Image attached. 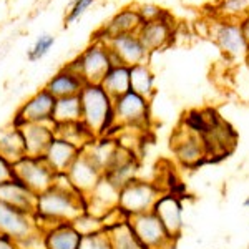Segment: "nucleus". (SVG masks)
<instances>
[{
  "label": "nucleus",
  "instance_id": "nucleus-1",
  "mask_svg": "<svg viewBox=\"0 0 249 249\" xmlns=\"http://www.w3.org/2000/svg\"><path fill=\"white\" fill-rule=\"evenodd\" d=\"M85 213V196L78 191H63L52 186L37 196L35 219L42 231L57 223H71Z\"/></svg>",
  "mask_w": 249,
  "mask_h": 249
},
{
  "label": "nucleus",
  "instance_id": "nucleus-2",
  "mask_svg": "<svg viewBox=\"0 0 249 249\" xmlns=\"http://www.w3.org/2000/svg\"><path fill=\"white\" fill-rule=\"evenodd\" d=\"M82 103V123L87 126L91 136L105 138L115 130L113 100L107 95L100 85H85L80 91Z\"/></svg>",
  "mask_w": 249,
  "mask_h": 249
},
{
  "label": "nucleus",
  "instance_id": "nucleus-3",
  "mask_svg": "<svg viewBox=\"0 0 249 249\" xmlns=\"http://www.w3.org/2000/svg\"><path fill=\"white\" fill-rule=\"evenodd\" d=\"M83 78L87 85H100L102 78L111 68L110 50L102 40H93L75 60L68 63Z\"/></svg>",
  "mask_w": 249,
  "mask_h": 249
},
{
  "label": "nucleus",
  "instance_id": "nucleus-4",
  "mask_svg": "<svg viewBox=\"0 0 249 249\" xmlns=\"http://www.w3.org/2000/svg\"><path fill=\"white\" fill-rule=\"evenodd\" d=\"M163 191L158 184L142 181V179H131L128 184L120 190L118 210L124 216H135L142 213L153 211V206L160 199Z\"/></svg>",
  "mask_w": 249,
  "mask_h": 249
},
{
  "label": "nucleus",
  "instance_id": "nucleus-5",
  "mask_svg": "<svg viewBox=\"0 0 249 249\" xmlns=\"http://www.w3.org/2000/svg\"><path fill=\"white\" fill-rule=\"evenodd\" d=\"M206 111L208 120H210V128L201 138L204 146H206L208 161H218V160L226 158L228 155L232 153V150L236 148V142H238V135H236L234 128L228 122H224L216 110L206 108Z\"/></svg>",
  "mask_w": 249,
  "mask_h": 249
},
{
  "label": "nucleus",
  "instance_id": "nucleus-6",
  "mask_svg": "<svg viewBox=\"0 0 249 249\" xmlns=\"http://www.w3.org/2000/svg\"><path fill=\"white\" fill-rule=\"evenodd\" d=\"M113 113L115 130L116 128L146 130L150 126V100L130 90L128 93L113 100Z\"/></svg>",
  "mask_w": 249,
  "mask_h": 249
},
{
  "label": "nucleus",
  "instance_id": "nucleus-7",
  "mask_svg": "<svg viewBox=\"0 0 249 249\" xmlns=\"http://www.w3.org/2000/svg\"><path fill=\"white\" fill-rule=\"evenodd\" d=\"M126 221L144 249H175L176 239H173L170 232L164 230L163 223L153 211L128 216Z\"/></svg>",
  "mask_w": 249,
  "mask_h": 249
},
{
  "label": "nucleus",
  "instance_id": "nucleus-8",
  "mask_svg": "<svg viewBox=\"0 0 249 249\" xmlns=\"http://www.w3.org/2000/svg\"><path fill=\"white\" fill-rule=\"evenodd\" d=\"M55 173L43 158H34V156H23L20 161L14 164V178L23 183L27 188L35 193L42 195L53 184Z\"/></svg>",
  "mask_w": 249,
  "mask_h": 249
},
{
  "label": "nucleus",
  "instance_id": "nucleus-9",
  "mask_svg": "<svg viewBox=\"0 0 249 249\" xmlns=\"http://www.w3.org/2000/svg\"><path fill=\"white\" fill-rule=\"evenodd\" d=\"M37 231L42 230L38 228L35 214L0 203V234L7 236L14 243H18Z\"/></svg>",
  "mask_w": 249,
  "mask_h": 249
},
{
  "label": "nucleus",
  "instance_id": "nucleus-10",
  "mask_svg": "<svg viewBox=\"0 0 249 249\" xmlns=\"http://www.w3.org/2000/svg\"><path fill=\"white\" fill-rule=\"evenodd\" d=\"M171 148L178 163L183 164L184 168H198L208 161L203 138L188 131L186 128L176 131L175 138L171 140Z\"/></svg>",
  "mask_w": 249,
  "mask_h": 249
},
{
  "label": "nucleus",
  "instance_id": "nucleus-11",
  "mask_svg": "<svg viewBox=\"0 0 249 249\" xmlns=\"http://www.w3.org/2000/svg\"><path fill=\"white\" fill-rule=\"evenodd\" d=\"M53 107L55 98L45 88H42L20 105L14 120H12V124L18 126L22 123H53L52 122Z\"/></svg>",
  "mask_w": 249,
  "mask_h": 249
},
{
  "label": "nucleus",
  "instance_id": "nucleus-12",
  "mask_svg": "<svg viewBox=\"0 0 249 249\" xmlns=\"http://www.w3.org/2000/svg\"><path fill=\"white\" fill-rule=\"evenodd\" d=\"M213 38L219 45L221 50L231 58H244L249 55V43L244 38L241 25L232 20H223L210 27Z\"/></svg>",
  "mask_w": 249,
  "mask_h": 249
},
{
  "label": "nucleus",
  "instance_id": "nucleus-13",
  "mask_svg": "<svg viewBox=\"0 0 249 249\" xmlns=\"http://www.w3.org/2000/svg\"><path fill=\"white\" fill-rule=\"evenodd\" d=\"M107 47L124 67H133L148 62V52L136 34H123L107 40Z\"/></svg>",
  "mask_w": 249,
  "mask_h": 249
},
{
  "label": "nucleus",
  "instance_id": "nucleus-14",
  "mask_svg": "<svg viewBox=\"0 0 249 249\" xmlns=\"http://www.w3.org/2000/svg\"><path fill=\"white\" fill-rule=\"evenodd\" d=\"M153 213L163 223L164 230L170 232L173 239L178 241L183 234L184 219H183V204L181 199L171 193H163L153 206Z\"/></svg>",
  "mask_w": 249,
  "mask_h": 249
},
{
  "label": "nucleus",
  "instance_id": "nucleus-15",
  "mask_svg": "<svg viewBox=\"0 0 249 249\" xmlns=\"http://www.w3.org/2000/svg\"><path fill=\"white\" fill-rule=\"evenodd\" d=\"M18 130L25 144V155L34 158H42L55 138V123H22Z\"/></svg>",
  "mask_w": 249,
  "mask_h": 249
},
{
  "label": "nucleus",
  "instance_id": "nucleus-16",
  "mask_svg": "<svg viewBox=\"0 0 249 249\" xmlns=\"http://www.w3.org/2000/svg\"><path fill=\"white\" fill-rule=\"evenodd\" d=\"M67 175L75 190L82 193L83 196H87L98 184L100 179L103 178V171L83 151H80L77 160L68 168Z\"/></svg>",
  "mask_w": 249,
  "mask_h": 249
},
{
  "label": "nucleus",
  "instance_id": "nucleus-17",
  "mask_svg": "<svg viewBox=\"0 0 249 249\" xmlns=\"http://www.w3.org/2000/svg\"><path fill=\"white\" fill-rule=\"evenodd\" d=\"M170 15L153 20V22H144L138 30V38L142 40L143 47L146 48L148 53L156 52L160 48L166 47L173 37V27L170 23Z\"/></svg>",
  "mask_w": 249,
  "mask_h": 249
},
{
  "label": "nucleus",
  "instance_id": "nucleus-18",
  "mask_svg": "<svg viewBox=\"0 0 249 249\" xmlns=\"http://www.w3.org/2000/svg\"><path fill=\"white\" fill-rule=\"evenodd\" d=\"M85 85L87 83L83 82V78L67 63L65 67L60 68L53 77H50V80L45 83L43 88L57 100V98H63V96L80 95V91L83 90Z\"/></svg>",
  "mask_w": 249,
  "mask_h": 249
},
{
  "label": "nucleus",
  "instance_id": "nucleus-19",
  "mask_svg": "<svg viewBox=\"0 0 249 249\" xmlns=\"http://www.w3.org/2000/svg\"><path fill=\"white\" fill-rule=\"evenodd\" d=\"M143 25V20L140 17L138 9H123L118 14H115L113 17L108 20V23L103 27L102 30L96 35H102V37H96L95 40H107L116 37V35H123V34H138L140 27Z\"/></svg>",
  "mask_w": 249,
  "mask_h": 249
},
{
  "label": "nucleus",
  "instance_id": "nucleus-20",
  "mask_svg": "<svg viewBox=\"0 0 249 249\" xmlns=\"http://www.w3.org/2000/svg\"><path fill=\"white\" fill-rule=\"evenodd\" d=\"M0 203H5L9 206L17 208V210L35 214L37 195L32 193L23 183L14 178L5 183H0Z\"/></svg>",
  "mask_w": 249,
  "mask_h": 249
},
{
  "label": "nucleus",
  "instance_id": "nucleus-21",
  "mask_svg": "<svg viewBox=\"0 0 249 249\" xmlns=\"http://www.w3.org/2000/svg\"><path fill=\"white\" fill-rule=\"evenodd\" d=\"M80 148L71 144L67 140H62L58 136H55L52 140V143L48 144L45 155L42 156L47 161L48 166L53 170V173H67L68 168L71 166V163L77 160L80 155Z\"/></svg>",
  "mask_w": 249,
  "mask_h": 249
},
{
  "label": "nucleus",
  "instance_id": "nucleus-22",
  "mask_svg": "<svg viewBox=\"0 0 249 249\" xmlns=\"http://www.w3.org/2000/svg\"><path fill=\"white\" fill-rule=\"evenodd\" d=\"M82 236L71 223H57L43 231L45 249H78Z\"/></svg>",
  "mask_w": 249,
  "mask_h": 249
},
{
  "label": "nucleus",
  "instance_id": "nucleus-23",
  "mask_svg": "<svg viewBox=\"0 0 249 249\" xmlns=\"http://www.w3.org/2000/svg\"><path fill=\"white\" fill-rule=\"evenodd\" d=\"M0 156L12 164H15L23 156H27L22 133L15 124H10V126L0 130Z\"/></svg>",
  "mask_w": 249,
  "mask_h": 249
},
{
  "label": "nucleus",
  "instance_id": "nucleus-24",
  "mask_svg": "<svg viewBox=\"0 0 249 249\" xmlns=\"http://www.w3.org/2000/svg\"><path fill=\"white\" fill-rule=\"evenodd\" d=\"M100 87L107 91V95L111 100L128 93L130 91V67H124V65L111 67L107 71L105 77L102 78Z\"/></svg>",
  "mask_w": 249,
  "mask_h": 249
},
{
  "label": "nucleus",
  "instance_id": "nucleus-25",
  "mask_svg": "<svg viewBox=\"0 0 249 249\" xmlns=\"http://www.w3.org/2000/svg\"><path fill=\"white\" fill-rule=\"evenodd\" d=\"M130 90L151 102L153 95L156 93L155 73L151 71L148 63H140V65L130 67Z\"/></svg>",
  "mask_w": 249,
  "mask_h": 249
},
{
  "label": "nucleus",
  "instance_id": "nucleus-26",
  "mask_svg": "<svg viewBox=\"0 0 249 249\" xmlns=\"http://www.w3.org/2000/svg\"><path fill=\"white\" fill-rule=\"evenodd\" d=\"M52 122L55 123V126H57V124L82 122V103H80V95L63 96V98L55 100Z\"/></svg>",
  "mask_w": 249,
  "mask_h": 249
},
{
  "label": "nucleus",
  "instance_id": "nucleus-27",
  "mask_svg": "<svg viewBox=\"0 0 249 249\" xmlns=\"http://www.w3.org/2000/svg\"><path fill=\"white\" fill-rule=\"evenodd\" d=\"M107 232L111 243V249H144L126 219L111 224L110 228H107Z\"/></svg>",
  "mask_w": 249,
  "mask_h": 249
},
{
  "label": "nucleus",
  "instance_id": "nucleus-28",
  "mask_svg": "<svg viewBox=\"0 0 249 249\" xmlns=\"http://www.w3.org/2000/svg\"><path fill=\"white\" fill-rule=\"evenodd\" d=\"M55 136H58V138H62V140H67V142H70L71 144L78 146L80 150H83L88 143H91L95 140L82 122L57 124V126H55Z\"/></svg>",
  "mask_w": 249,
  "mask_h": 249
},
{
  "label": "nucleus",
  "instance_id": "nucleus-29",
  "mask_svg": "<svg viewBox=\"0 0 249 249\" xmlns=\"http://www.w3.org/2000/svg\"><path fill=\"white\" fill-rule=\"evenodd\" d=\"M71 224H73L75 230L80 232V236L95 234V232H100V231L107 230L103 219L96 218V216L90 214V213H87V211L82 213L78 218H75L73 221H71Z\"/></svg>",
  "mask_w": 249,
  "mask_h": 249
},
{
  "label": "nucleus",
  "instance_id": "nucleus-30",
  "mask_svg": "<svg viewBox=\"0 0 249 249\" xmlns=\"http://www.w3.org/2000/svg\"><path fill=\"white\" fill-rule=\"evenodd\" d=\"M249 0H223L219 7V14L226 20H243L248 14Z\"/></svg>",
  "mask_w": 249,
  "mask_h": 249
},
{
  "label": "nucleus",
  "instance_id": "nucleus-31",
  "mask_svg": "<svg viewBox=\"0 0 249 249\" xmlns=\"http://www.w3.org/2000/svg\"><path fill=\"white\" fill-rule=\"evenodd\" d=\"M55 45V37L50 34H43L35 40L32 48L27 52V60L29 62H38L50 52V48Z\"/></svg>",
  "mask_w": 249,
  "mask_h": 249
},
{
  "label": "nucleus",
  "instance_id": "nucleus-32",
  "mask_svg": "<svg viewBox=\"0 0 249 249\" xmlns=\"http://www.w3.org/2000/svg\"><path fill=\"white\" fill-rule=\"evenodd\" d=\"M78 249H111V243L107 230L95 232V234L82 236Z\"/></svg>",
  "mask_w": 249,
  "mask_h": 249
},
{
  "label": "nucleus",
  "instance_id": "nucleus-33",
  "mask_svg": "<svg viewBox=\"0 0 249 249\" xmlns=\"http://www.w3.org/2000/svg\"><path fill=\"white\" fill-rule=\"evenodd\" d=\"M95 0H73L71 7L68 9L67 15H65V23H73L82 17L85 12L93 5Z\"/></svg>",
  "mask_w": 249,
  "mask_h": 249
},
{
  "label": "nucleus",
  "instance_id": "nucleus-34",
  "mask_svg": "<svg viewBox=\"0 0 249 249\" xmlns=\"http://www.w3.org/2000/svg\"><path fill=\"white\" fill-rule=\"evenodd\" d=\"M138 14L140 17H142L143 23L144 22H153V20H158L166 15V12L163 9H160V7L156 5H151V3H143V5L138 7Z\"/></svg>",
  "mask_w": 249,
  "mask_h": 249
},
{
  "label": "nucleus",
  "instance_id": "nucleus-35",
  "mask_svg": "<svg viewBox=\"0 0 249 249\" xmlns=\"http://www.w3.org/2000/svg\"><path fill=\"white\" fill-rule=\"evenodd\" d=\"M9 179H14V164L0 156V183H5Z\"/></svg>",
  "mask_w": 249,
  "mask_h": 249
},
{
  "label": "nucleus",
  "instance_id": "nucleus-36",
  "mask_svg": "<svg viewBox=\"0 0 249 249\" xmlns=\"http://www.w3.org/2000/svg\"><path fill=\"white\" fill-rule=\"evenodd\" d=\"M0 249H17L15 243L12 239H9L7 236L0 234Z\"/></svg>",
  "mask_w": 249,
  "mask_h": 249
},
{
  "label": "nucleus",
  "instance_id": "nucleus-37",
  "mask_svg": "<svg viewBox=\"0 0 249 249\" xmlns=\"http://www.w3.org/2000/svg\"><path fill=\"white\" fill-rule=\"evenodd\" d=\"M243 204H244V208H249V196H248L246 199H244V203H243Z\"/></svg>",
  "mask_w": 249,
  "mask_h": 249
}]
</instances>
